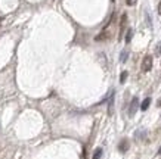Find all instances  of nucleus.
<instances>
[{
  "instance_id": "1",
  "label": "nucleus",
  "mask_w": 161,
  "mask_h": 159,
  "mask_svg": "<svg viewBox=\"0 0 161 159\" xmlns=\"http://www.w3.org/2000/svg\"><path fill=\"white\" fill-rule=\"evenodd\" d=\"M151 68H152V56L147 55V56L143 58V61H142V71H143V72H149Z\"/></svg>"
},
{
  "instance_id": "2",
  "label": "nucleus",
  "mask_w": 161,
  "mask_h": 159,
  "mask_svg": "<svg viewBox=\"0 0 161 159\" xmlns=\"http://www.w3.org/2000/svg\"><path fill=\"white\" fill-rule=\"evenodd\" d=\"M137 103H139V99L137 97H133L132 99V103H130V106H129V115L133 116L135 114H136L137 111Z\"/></svg>"
},
{
  "instance_id": "3",
  "label": "nucleus",
  "mask_w": 161,
  "mask_h": 159,
  "mask_svg": "<svg viewBox=\"0 0 161 159\" xmlns=\"http://www.w3.org/2000/svg\"><path fill=\"white\" fill-rule=\"evenodd\" d=\"M126 25H127V13H123V16H121V24H120V39L123 37V33H124Z\"/></svg>"
},
{
  "instance_id": "4",
  "label": "nucleus",
  "mask_w": 161,
  "mask_h": 159,
  "mask_svg": "<svg viewBox=\"0 0 161 159\" xmlns=\"http://www.w3.org/2000/svg\"><path fill=\"white\" fill-rule=\"evenodd\" d=\"M108 37H109V34H108V31H107V29H103L102 33L98 34V35L95 37V40H96V41H105V40H107Z\"/></svg>"
},
{
  "instance_id": "5",
  "label": "nucleus",
  "mask_w": 161,
  "mask_h": 159,
  "mask_svg": "<svg viewBox=\"0 0 161 159\" xmlns=\"http://www.w3.org/2000/svg\"><path fill=\"white\" fill-rule=\"evenodd\" d=\"M127 149H129V140L124 139V140H121V141H120V145H118V150L124 153V152H127Z\"/></svg>"
},
{
  "instance_id": "6",
  "label": "nucleus",
  "mask_w": 161,
  "mask_h": 159,
  "mask_svg": "<svg viewBox=\"0 0 161 159\" xmlns=\"http://www.w3.org/2000/svg\"><path fill=\"white\" fill-rule=\"evenodd\" d=\"M149 105H151V99H149V97H147L145 100L142 102V105H141V109H142V111H147L148 108H149Z\"/></svg>"
},
{
  "instance_id": "7",
  "label": "nucleus",
  "mask_w": 161,
  "mask_h": 159,
  "mask_svg": "<svg viewBox=\"0 0 161 159\" xmlns=\"http://www.w3.org/2000/svg\"><path fill=\"white\" fill-rule=\"evenodd\" d=\"M101 156H102V149L99 147V149L95 150V153H93V158L92 159H101Z\"/></svg>"
},
{
  "instance_id": "8",
  "label": "nucleus",
  "mask_w": 161,
  "mask_h": 159,
  "mask_svg": "<svg viewBox=\"0 0 161 159\" xmlns=\"http://www.w3.org/2000/svg\"><path fill=\"white\" fill-rule=\"evenodd\" d=\"M132 37H133V31H132V29H127V34H126V43H130V41H132Z\"/></svg>"
},
{
  "instance_id": "9",
  "label": "nucleus",
  "mask_w": 161,
  "mask_h": 159,
  "mask_svg": "<svg viewBox=\"0 0 161 159\" xmlns=\"http://www.w3.org/2000/svg\"><path fill=\"white\" fill-rule=\"evenodd\" d=\"M127 75H129V72L127 71H123L121 75H120V82H124L127 80Z\"/></svg>"
},
{
  "instance_id": "10",
  "label": "nucleus",
  "mask_w": 161,
  "mask_h": 159,
  "mask_svg": "<svg viewBox=\"0 0 161 159\" xmlns=\"http://www.w3.org/2000/svg\"><path fill=\"white\" fill-rule=\"evenodd\" d=\"M120 59H121V62H126V59H127V52H123V53H121V58H120Z\"/></svg>"
},
{
  "instance_id": "11",
  "label": "nucleus",
  "mask_w": 161,
  "mask_h": 159,
  "mask_svg": "<svg viewBox=\"0 0 161 159\" xmlns=\"http://www.w3.org/2000/svg\"><path fill=\"white\" fill-rule=\"evenodd\" d=\"M126 3H127L129 6H133L135 3H136V0H126Z\"/></svg>"
},
{
  "instance_id": "12",
  "label": "nucleus",
  "mask_w": 161,
  "mask_h": 159,
  "mask_svg": "<svg viewBox=\"0 0 161 159\" xmlns=\"http://www.w3.org/2000/svg\"><path fill=\"white\" fill-rule=\"evenodd\" d=\"M158 13L161 15V3H160V5H158Z\"/></svg>"
},
{
  "instance_id": "13",
  "label": "nucleus",
  "mask_w": 161,
  "mask_h": 159,
  "mask_svg": "<svg viewBox=\"0 0 161 159\" xmlns=\"http://www.w3.org/2000/svg\"><path fill=\"white\" fill-rule=\"evenodd\" d=\"M157 105H158V106H160V108H161V99H160V100H158V103H157Z\"/></svg>"
},
{
  "instance_id": "14",
  "label": "nucleus",
  "mask_w": 161,
  "mask_h": 159,
  "mask_svg": "<svg viewBox=\"0 0 161 159\" xmlns=\"http://www.w3.org/2000/svg\"><path fill=\"white\" fill-rule=\"evenodd\" d=\"M2 22H3V18H2V16H0V24H2Z\"/></svg>"
},
{
  "instance_id": "15",
  "label": "nucleus",
  "mask_w": 161,
  "mask_h": 159,
  "mask_svg": "<svg viewBox=\"0 0 161 159\" xmlns=\"http://www.w3.org/2000/svg\"><path fill=\"white\" fill-rule=\"evenodd\" d=\"M158 153H160V155H161V147H160V149H158Z\"/></svg>"
},
{
  "instance_id": "16",
  "label": "nucleus",
  "mask_w": 161,
  "mask_h": 159,
  "mask_svg": "<svg viewBox=\"0 0 161 159\" xmlns=\"http://www.w3.org/2000/svg\"><path fill=\"white\" fill-rule=\"evenodd\" d=\"M111 2H115V0H111Z\"/></svg>"
}]
</instances>
